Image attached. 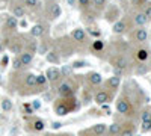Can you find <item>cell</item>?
I'll use <instances>...</instances> for the list:
<instances>
[{
    "label": "cell",
    "instance_id": "cell-1",
    "mask_svg": "<svg viewBox=\"0 0 151 136\" xmlns=\"http://www.w3.org/2000/svg\"><path fill=\"white\" fill-rule=\"evenodd\" d=\"M76 109H77V103H76L74 95L62 97L55 103V112L59 117H65V115H68L71 112V110H76Z\"/></svg>",
    "mask_w": 151,
    "mask_h": 136
},
{
    "label": "cell",
    "instance_id": "cell-2",
    "mask_svg": "<svg viewBox=\"0 0 151 136\" xmlns=\"http://www.w3.org/2000/svg\"><path fill=\"white\" fill-rule=\"evenodd\" d=\"M116 110H118L119 114H122V115H132V114H130V112H132V104H130V101H129L125 97H119L118 101H116Z\"/></svg>",
    "mask_w": 151,
    "mask_h": 136
},
{
    "label": "cell",
    "instance_id": "cell-3",
    "mask_svg": "<svg viewBox=\"0 0 151 136\" xmlns=\"http://www.w3.org/2000/svg\"><path fill=\"white\" fill-rule=\"evenodd\" d=\"M74 91H76L74 89V85L70 80L60 83L59 88H58V92H59L60 97H71V95H74Z\"/></svg>",
    "mask_w": 151,
    "mask_h": 136
},
{
    "label": "cell",
    "instance_id": "cell-4",
    "mask_svg": "<svg viewBox=\"0 0 151 136\" xmlns=\"http://www.w3.org/2000/svg\"><path fill=\"white\" fill-rule=\"evenodd\" d=\"M113 33L115 35H122L129 30V21L127 18H121V20H116L113 23V27H112Z\"/></svg>",
    "mask_w": 151,
    "mask_h": 136
},
{
    "label": "cell",
    "instance_id": "cell-5",
    "mask_svg": "<svg viewBox=\"0 0 151 136\" xmlns=\"http://www.w3.org/2000/svg\"><path fill=\"white\" fill-rule=\"evenodd\" d=\"M110 98H112V94H110L107 89H98V91L94 94V101H95L97 104H106Z\"/></svg>",
    "mask_w": 151,
    "mask_h": 136
},
{
    "label": "cell",
    "instance_id": "cell-6",
    "mask_svg": "<svg viewBox=\"0 0 151 136\" xmlns=\"http://www.w3.org/2000/svg\"><path fill=\"white\" fill-rule=\"evenodd\" d=\"M112 65H113V68H118V70H121V71H127V68H129V60H127V58L125 56H121V55H118V56H115L112 59Z\"/></svg>",
    "mask_w": 151,
    "mask_h": 136
},
{
    "label": "cell",
    "instance_id": "cell-7",
    "mask_svg": "<svg viewBox=\"0 0 151 136\" xmlns=\"http://www.w3.org/2000/svg\"><path fill=\"white\" fill-rule=\"evenodd\" d=\"M9 9H11L12 17H15V18H23L24 15H26V8L23 6V3H17V2L12 3V2H11Z\"/></svg>",
    "mask_w": 151,
    "mask_h": 136
},
{
    "label": "cell",
    "instance_id": "cell-8",
    "mask_svg": "<svg viewBox=\"0 0 151 136\" xmlns=\"http://www.w3.org/2000/svg\"><path fill=\"white\" fill-rule=\"evenodd\" d=\"M60 77H62V76H60V70L56 68V67H50V68L45 71V79H47V82L56 83Z\"/></svg>",
    "mask_w": 151,
    "mask_h": 136
},
{
    "label": "cell",
    "instance_id": "cell-9",
    "mask_svg": "<svg viewBox=\"0 0 151 136\" xmlns=\"http://www.w3.org/2000/svg\"><path fill=\"white\" fill-rule=\"evenodd\" d=\"M71 38L77 44H83V42H86V32L83 29H80V27H76L71 32Z\"/></svg>",
    "mask_w": 151,
    "mask_h": 136
},
{
    "label": "cell",
    "instance_id": "cell-10",
    "mask_svg": "<svg viewBox=\"0 0 151 136\" xmlns=\"http://www.w3.org/2000/svg\"><path fill=\"white\" fill-rule=\"evenodd\" d=\"M60 14H62L60 5L56 3V2L50 3V6H48V17H50V20H58L60 17Z\"/></svg>",
    "mask_w": 151,
    "mask_h": 136
},
{
    "label": "cell",
    "instance_id": "cell-11",
    "mask_svg": "<svg viewBox=\"0 0 151 136\" xmlns=\"http://www.w3.org/2000/svg\"><path fill=\"white\" fill-rule=\"evenodd\" d=\"M104 11H106V14H104L106 15V21H116V18L121 17L119 15V9L116 6L109 5V8H106Z\"/></svg>",
    "mask_w": 151,
    "mask_h": 136
},
{
    "label": "cell",
    "instance_id": "cell-12",
    "mask_svg": "<svg viewBox=\"0 0 151 136\" xmlns=\"http://www.w3.org/2000/svg\"><path fill=\"white\" fill-rule=\"evenodd\" d=\"M97 11L94 9V11H91L89 8H86L85 11H83V17H82V20L88 24V26H91V24H94L95 23V20H97Z\"/></svg>",
    "mask_w": 151,
    "mask_h": 136
},
{
    "label": "cell",
    "instance_id": "cell-13",
    "mask_svg": "<svg viewBox=\"0 0 151 136\" xmlns=\"http://www.w3.org/2000/svg\"><path fill=\"white\" fill-rule=\"evenodd\" d=\"M86 79H88V82H89V85H91V86H100V85L103 83V77H101V74L97 73V71L89 73Z\"/></svg>",
    "mask_w": 151,
    "mask_h": 136
},
{
    "label": "cell",
    "instance_id": "cell-14",
    "mask_svg": "<svg viewBox=\"0 0 151 136\" xmlns=\"http://www.w3.org/2000/svg\"><path fill=\"white\" fill-rule=\"evenodd\" d=\"M133 23L136 24L137 27H144L145 24L148 23V20H147V17L144 14V11H137L136 14L133 15Z\"/></svg>",
    "mask_w": 151,
    "mask_h": 136
},
{
    "label": "cell",
    "instance_id": "cell-15",
    "mask_svg": "<svg viewBox=\"0 0 151 136\" xmlns=\"http://www.w3.org/2000/svg\"><path fill=\"white\" fill-rule=\"evenodd\" d=\"M148 40V32L145 27H137L134 30V41L136 42H145Z\"/></svg>",
    "mask_w": 151,
    "mask_h": 136
},
{
    "label": "cell",
    "instance_id": "cell-16",
    "mask_svg": "<svg viewBox=\"0 0 151 136\" xmlns=\"http://www.w3.org/2000/svg\"><path fill=\"white\" fill-rule=\"evenodd\" d=\"M106 86H107L109 89H112V91H116L119 86H121V77H118V76L109 77V79L106 80Z\"/></svg>",
    "mask_w": 151,
    "mask_h": 136
},
{
    "label": "cell",
    "instance_id": "cell-17",
    "mask_svg": "<svg viewBox=\"0 0 151 136\" xmlns=\"http://www.w3.org/2000/svg\"><path fill=\"white\" fill-rule=\"evenodd\" d=\"M18 58H20V60H21L23 67L30 65V64H32V60H33V55H32V52H29V50H26V52H21V53L18 55Z\"/></svg>",
    "mask_w": 151,
    "mask_h": 136
},
{
    "label": "cell",
    "instance_id": "cell-18",
    "mask_svg": "<svg viewBox=\"0 0 151 136\" xmlns=\"http://www.w3.org/2000/svg\"><path fill=\"white\" fill-rule=\"evenodd\" d=\"M5 27L8 29V30H15L17 27H18V18H15V17H6V21H5Z\"/></svg>",
    "mask_w": 151,
    "mask_h": 136
},
{
    "label": "cell",
    "instance_id": "cell-19",
    "mask_svg": "<svg viewBox=\"0 0 151 136\" xmlns=\"http://www.w3.org/2000/svg\"><path fill=\"white\" fill-rule=\"evenodd\" d=\"M44 26L41 23H38V24H35V26L30 29V35L33 36V38H40V36H42L44 35Z\"/></svg>",
    "mask_w": 151,
    "mask_h": 136
},
{
    "label": "cell",
    "instance_id": "cell-20",
    "mask_svg": "<svg viewBox=\"0 0 151 136\" xmlns=\"http://www.w3.org/2000/svg\"><path fill=\"white\" fill-rule=\"evenodd\" d=\"M91 6H94L97 12H101L107 8V0H91Z\"/></svg>",
    "mask_w": 151,
    "mask_h": 136
},
{
    "label": "cell",
    "instance_id": "cell-21",
    "mask_svg": "<svg viewBox=\"0 0 151 136\" xmlns=\"http://www.w3.org/2000/svg\"><path fill=\"white\" fill-rule=\"evenodd\" d=\"M9 50H11L12 53H15V55H20V53L23 52V42L18 41V40L12 41V44L9 45Z\"/></svg>",
    "mask_w": 151,
    "mask_h": 136
},
{
    "label": "cell",
    "instance_id": "cell-22",
    "mask_svg": "<svg viewBox=\"0 0 151 136\" xmlns=\"http://www.w3.org/2000/svg\"><path fill=\"white\" fill-rule=\"evenodd\" d=\"M136 58L139 62H147L148 58H150V52L147 50V48H139V50L136 52Z\"/></svg>",
    "mask_w": 151,
    "mask_h": 136
},
{
    "label": "cell",
    "instance_id": "cell-23",
    "mask_svg": "<svg viewBox=\"0 0 151 136\" xmlns=\"http://www.w3.org/2000/svg\"><path fill=\"white\" fill-rule=\"evenodd\" d=\"M106 130H107V126H106V124H103V122H100V124H95V126L91 129V132H92L94 135H97V136L104 135V133H106Z\"/></svg>",
    "mask_w": 151,
    "mask_h": 136
},
{
    "label": "cell",
    "instance_id": "cell-24",
    "mask_svg": "<svg viewBox=\"0 0 151 136\" xmlns=\"http://www.w3.org/2000/svg\"><path fill=\"white\" fill-rule=\"evenodd\" d=\"M133 124H125V126H121V132H119V136H133L134 133V127H132Z\"/></svg>",
    "mask_w": 151,
    "mask_h": 136
},
{
    "label": "cell",
    "instance_id": "cell-25",
    "mask_svg": "<svg viewBox=\"0 0 151 136\" xmlns=\"http://www.w3.org/2000/svg\"><path fill=\"white\" fill-rule=\"evenodd\" d=\"M24 86H26V88H35L36 86V76L35 74H27V76L24 77Z\"/></svg>",
    "mask_w": 151,
    "mask_h": 136
},
{
    "label": "cell",
    "instance_id": "cell-26",
    "mask_svg": "<svg viewBox=\"0 0 151 136\" xmlns=\"http://www.w3.org/2000/svg\"><path fill=\"white\" fill-rule=\"evenodd\" d=\"M45 59L48 60L50 64H59V62H60V58H59L58 52H55V50H52V52H48V53L45 55Z\"/></svg>",
    "mask_w": 151,
    "mask_h": 136
},
{
    "label": "cell",
    "instance_id": "cell-27",
    "mask_svg": "<svg viewBox=\"0 0 151 136\" xmlns=\"http://www.w3.org/2000/svg\"><path fill=\"white\" fill-rule=\"evenodd\" d=\"M92 52L97 55V53H100V52H103V48H104V42L101 41V40H95L94 42H92Z\"/></svg>",
    "mask_w": 151,
    "mask_h": 136
},
{
    "label": "cell",
    "instance_id": "cell-28",
    "mask_svg": "<svg viewBox=\"0 0 151 136\" xmlns=\"http://www.w3.org/2000/svg\"><path fill=\"white\" fill-rule=\"evenodd\" d=\"M119 132H121V124H118V122H113V124L109 126V135L116 136L119 135Z\"/></svg>",
    "mask_w": 151,
    "mask_h": 136
},
{
    "label": "cell",
    "instance_id": "cell-29",
    "mask_svg": "<svg viewBox=\"0 0 151 136\" xmlns=\"http://www.w3.org/2000/svg\"><path fill=\"white\" fill-rule=\"evenodd\" d=\"M21 3H23L24 8H30V9H35V8H38V5H40L38 0H21Z\"/></svg>",
    "mask_w": 151,
    "mask_h": 136
},
{
    "label": "cell",
    "instance_id": "cell-30",
    "mask_svg": "<svg viewBox=\"0 0 151 136\" xmlns=\"http://www.w3.org/2000/svg\"><path fill=\"white\" fill-rule=\"evenodd\" d=\"M130 3H132L136 9H142V8H145V5L148 3V0H130Z\"/></svg>",
    "mask_w": 151,
    "mask_h": 136
},
{
    "label": "cell",
    "instance_id": "cell-31",
    "mask_svg": "<svg viewBox=\"0 0 151 136\" xmlns=\"http://www.w3.org/2000/svg\"><path fill=\"white\" fill-rule=\"evenodd\" d=\"M33 129H35L36 132H42V130L45 129L44 121H42V119H35V121H33Z\"/></svg>",
    "mask_w": 151,
    "mask_h": 136
},
{
    "label": "cell",
    "instance_id": "cell-32",
    "mask_svg": "<svg viewBox=\"0 0 151 136\" xmlns=\"http://www.w3.org/2000/svg\"><path fill=\"white\" fill-rule=\"evenodd\" d=\"M12 101L9 100V98H5V100L2 101V109L5 110V112H9V110H12Z\"/></svg>",
    "mask_w": 151,
    "mask_h": 136
},
{
    "label": "cell",
    "instance_id": "cell-33",
    "mask_svg": "<svg viewBox=\"0 0 151 136\" xmlns=\"http://www.w3.org/2000/svg\"><path fill=\"white\" fill-rule=\"evenodd\" d=\"M73 70H74V68H73L71 65H67V67H64V68L60 70V76H62V77H68L70 74L73 73Z\"/></svg>",
    "mask_w": 151,
    "mask_h": 136
},
{
    "label": "cell",
    "instance_id": "cell-34",
    "mask_svg": "<svg viewBox=\"0 0 151 136\" xmlns=\"http://www.w3.org/2000/svg\"><path fill=\"white\" fill-rule=\"evenodd\" d=\"M88 33H91L92 36H94V38H98V36H100V30H98V27L95 29L94 26H92V24H91V26H88Z\"/></svg>",
    "mask_w": 151,
    "mask_h": 136
},
{
    "label": "cell",
    "instance_id": "cell-35",
    "mask_svg": "<svg viewBox=\"0 0 151 136\" xmlns=\"http://www.w3.org/2000/svg\"><path fill=\"white\" fill-rule=\"evenodd\" d=\"M45 83H47L45 74H40V76H36V86H44Z\"/></svg>",
    "mask_w": 151,
    "mask_h": 136
},
{
    "label": "cell",
    "instance_id": "cell-36",
    "mask_svg": "<svg viewBox=\"0 0 151 136\" xmlns=\"http://www.w3.org/2000/svg\"><path fill=\"white\" fill-rule=\"evenodd\" d=\"M141 130H142L144 133H147V132H151V119L142 121V127H141Z\"/></svg>",
    "mask_w": 151,
    "mask_h": 136
},
{
    "label": "cell",
    "instance_id": "cell-37",
    "mask_svg": "<svg viewBox=\"0 0 151 136\" xmlns=\"http://www.w3.org/2000/svg\"><path fill=\"white\" fill-rule=\"evenodd\" d=\"M144 14H145L147 20L151 21V3H147V6L144 8Z\"/></svg>",
    "mask_w": 151,
    "mask_h": 136
},
{
    "label": "cell",
    "instance_id": "cell-38",
    "mask_svg": "<svg viewBox=\"0 0 151 136\" xmlns=\"http://www.w3.org/2000/svg\"><path fill=\"white\" fill-rule=\"evenodd\" d=\"M150 71V67L145 64V62H141L139 68H137V74H142V73H148Z\"/></svg>",
    "mask_w": 151,
    "mask_h": 136
},
{
    "label": "cell",
    "instance_id": "cell-39",
    "mask_svg": "<svg viewBox=\"0 0 151 136\" xmlns=\"http://www.w3.org/2000/svg\"><path fill=\"white\" fill-rule=\"evenodd\" d=\"M12 68H14V70H20V68H23V64H21L20 58H15L14 60H12Z\"/></svg>",
    "mask_w": 151,
    "mask_h": 136
},
{
    "label": "cell",
    "instance_id": "cell-40",
    "mask_svg": "<svg viewBox=\"0 0 151 136\" xmlns=\"http://www.w3.org/2000/svg\"><path fill=\"white\" fill-rule=\"evenodd\" d=\"M79 5L82 9H86V8H91V0H77Z\"/></svg>",
    "mask_w": 151,
    "mask_h": 136
},
{
    "label": "cell",
    "instance_id": "cell-41",
    "mask_svg": "<svg viewBox=\"0 0 151 136\" xmlns=\"http://www.w3.org/2000/svg\"><path fill=\"white\" fill-rule=\"evenodd\" d=\"M85 65H88V62L86 60H76V62H73V68H82V67H85Z\"/></svg>",
    "mask_w": 151,
    "mask_h": 136
},
{
    "label": "cell",
    "instance_id": "cell-42",
    "mask_svg": "<svg viewBox=\"0 0 151 136\" xmlns=\"http://www.w3.org/2000/svg\"><path fill=\"white\" fill-rule=\"evenodd\" d=\"M142 121H147V119H151V110H144L142 115H141Z\"/></svg>",
    "mask_w": 151,
    "mask_h": 136
},
{
    "label": "cell",
    "instance_id": "cell-43",
    "mask_svg": "<svg viewBox=\"0 0 151 136\" xmlns=\"http://www.w3.org/2000/svg\"><path fill=\"white\" fill-rule=\"evenodd\" d=\"M41 107V103H40V100H35L33 103H32V109H40Z\"/></svg>",
    "mask_w": 151,
    "mask_h": 136
},
{
    "label": "cell",
    "instance_id": "cell-44",
    "mask_svg": "<svg viewBox=\"0 0 151 136\" xmlns=\"http://www.w3.org/2000/svg\"><path fill=\"white\" fill-rule=\"evenodd\" d=\"M24 109H26V112H27V114H32V110H33L32 106H29V104H24Z\"/></svg>",
    "mask_w": 151,
    "mask_h": 136
},
{
    "label": "cell",
    "instance_id": "cell-45",
    "mask_svg": "<svg viewBox=\"0 0 151 136\" xmlns=\"http://www.w3.org/2000/svg\"><path fill=\"white\" fill-rule=\"evenodd\" d=\"M60 126H62L60 122H53V126H52V127H53V129H59Z\"/></svg>",
    "mask_w": 151,
    "mask_h": 136
},
{
    "label": "cell",
    "instance_id": "cell-46",
    "mask_svg": "<svg viewBox=\"0 0 151 136\" xmlns=\"http://www.w3.org/2000/svg\"><path fill=\"white\" fill-rule=\"evenodd\" d=\"M80 136H92V135H89V133H85V132H80Z\"/></svg>",
    "mask_w": 151,
    "mask_h": 136
},
{
    "label": "cell",
    "instance_id": "cell-47",
    "mask_svg": "<svg viewBox=\"0 0 151 136\" xmlns=\"http://www.w3.org/2000/svg\"><path fill=\"white\" fill-rule=\"evenodd\" d=\"M67 2H68V5H71V6L74 5V0H67Z\"/></svg>",
    "mask_w": 151,
    "mask_h": 136
},
{
    "label": "cell",
    "instance_id": "cell-48",
    "mask_svg": "<svg viewBox=\"0 0 151 136\" xmlns=\"http://www.w3.org/2000/svg\"><path fill=\"white\" fill-rule=\"evenodd\" d=\"M47 2H48V3H53V2H56V0H47Z\"/></svg>",
    "mask_w": 151,
    "mask_h": 136
},
{
    "label": "cell",
    "instance_id": "cell-49",
    "mask_svg": "<svg viewBox=\"0 0 151 136\" xmlns=\"http://www.w3.org/2000/svg\"><path fill=\"white\" fill-rule=\"evenodd\" d=\"M2 48H3V47H2V44H0V52H2Z\"/></svg>",
    "mask_w": 151,
    "mask_h": 136
},
{
    "label": "cell",
    "instance_id": "cell-50",
    "mask_svg": "<svg viewBox=\"0 0 151 136\" xmlns=\"http://www.w3.org/2000/svg\"><path fill=\"white\" fill-rule=\"evenodd\" d=\"M3 2H9V0H3Z\"/></svg>",
    "mask_w": 151,
    "mask_h": 136
},
{
    "label": "cell",
    "instance_id": "cell-51",
    "mask_svg": "<svg viewBox=\"0 0 151 136\" xmlns=\"http://www.w3.org/2000/svg\"><path fill=\"white\" fill-rule=\"evenodd\" d=\"M150 70H151V68H150Z\"/></svg>",
    "mask_w": 151,
    "mask_h": 136
}]
</instances>
